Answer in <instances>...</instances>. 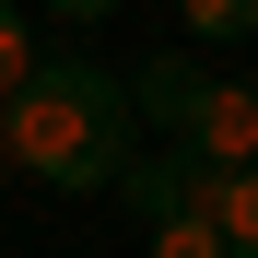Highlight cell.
Listing matches in <instances>:
<instances>
[{
	"label": "cell",
	"instance_id": "obj_9",
	"mask_svg": "<svg viewBox=\"0 0 258 258\" xmlns=\"http://www.w3.org/2000/svg\"><path fill=\"white\" fill-rule=\"evenodd\" d=\"M47 12H59V24H106L117 0H47Z\"/></svg>",
	"mask_w": 258,
	"mask_h": 258
},
{
	"label": "cell",
	"instance_id": "obj_8",
	"mask_svg": "<svg viewBox=\"0 0 258 258\" xmlns=\"http://www.w3.org/2000/svg\"><path fill=\"white\" fill-rule=\"evenodd\" d=\"M24 71H35V24L0 0V94H24Z\"/></svg>",
	"mask_w": 258,
	"mask_h": 258
},
{
	"label": "cell",
	"instance_id": "obj_6",
	"mask_svg": "<svg viewBox=\"0 0 258 258\" xmlns=\"http://www.w3.org/2000/svg\"><path fill=\"white\" fill-rule=\"evenodd\" d=\"M188 35L200 47H235V35H258V0H188Z\"/></svg>",
	"mask_w": 258,
	"mask_h": 258
},
{
	"label": "cell",
	"instance_id": "obj_4",
	"mask_svg": "<svg viewBox=\"0 0 258 258\" xmlns=\"http://www.w3.org/2000/svg\"><path fill=\"white\" fill-rule=\"evenodd\" d=\"M117 82H129V117H141V129H164V141H176V129H188V106H200V82H211V71H200L188 47H153L141 71H117Z\"/></svg>",
	"mask_w": 258,
	"mask_h": 258
},
{
	"label": "cell",
	"instance_id": "obj_7",
	"mask_svg": "<svg viewBox=\"0 0 258 258\" xmlns=\"http://www.w3.org/2000/svg\"><path fill=\"white\" fill-rule=\"evenodd\" d=\"M153 258H235L211 235V211H176V223H153Z\"/></svg>",
	"mask_w": 258,
	"mask_h": 258
},
{
	"label": "cell",
	"instance_id": "obj_1",
	"mask_svg": "<svg viewBox=\"0 0 258 258\" xmlns=\"http://www.w3.org/2000/svg\"><path fill=\"white\" fill-rule=\"evenodd\" d=\"M141 153V117H129V82L94 71V59H47L35 47L24 94H0V164L59 200H106L117 164Z\"/></svg>",
	"mask_w": 258,
	"mask_h": 258
},
{
	"label": "cell",
	"instance_id": "obj_3",
	"mask_svg": "<svg viewBox=\"0 0 258 258\" xmlns=\"http://www.w3.org/2000/svg\"><path fill=\"white\" fill-rule=\"evenodd\" d=\"M106 200H129L141 223H176V211H200V200H211V164H200V153H176V141H164V153H129Z\"/></svg>",
	"mask_w": 258,
	"mask_h": 258
},
{
	"label": "cell",
	"instance_id": "obj_2",
	"mask_svg": "<svg viewBox=\"0 0 258 258\" xmlns=\"http://www.w3.org/2000/svg\"><path fill=\"white\" fill-rule=\"evenodd\" d=\"M176 153H200L211 176H223V164H258V82H200Z\"/></svg>",
	"mask_w": 258,
	"mask_h": 258
},
{
	"label": "cell",
	"instance_id": "obj_5",
	"mask_svg": "<svg viewBox=\"0 0 258 258\" xmlns=\"http://www.w3.org/2000/svg\"><path fill=\"white\" fill-rule=\"evenodd\" d=\"M200 211H211V235H223L235 258H258V164H223V176H211V200H200Z\"/></svg>",
	"mask_w": 258,
	"mask_h": 258
}]
</instances>
